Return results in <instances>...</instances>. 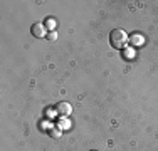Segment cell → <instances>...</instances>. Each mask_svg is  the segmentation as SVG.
<instances>
[{
	"instance_id": "1",
	"label": "cell",
	"mask_w": 158,
	"mask_h": 151,
	"mask_svg": "<svg viewBox=\"0 0 158 151\" xmlns=\"http://www.w3.org/2000/svg\"><path fill=\"white\" fill-rule=\"evenodd\" d=\"M130 42V37L123 29H113L110 32V44L114 49H125L126 44Z\"/></svg>"
},
{
	"instance_id": "2",
	"label": "cell",
	"mask_w": 158,
	"mask_h": 151,
	"mask_svg": "<svg viewBox=\"0 0 158 151\" xmlns=\"http://www.w3.org/2000/svg\"><path fill=\"white\" fill-rule=\"evenodd\" d=\"M31 32L34 37H37V39H42V37L47 35V29L44 24H40V22H37V24H34L31 27Z\"/></svg>"
},
{
	"instance_id": "3",
	"label": "cell",
	"mask_w": 158,
	"mask_h": 151,
	"mask_svg": "<svg viewBox=\"0 0 158 151\" xmlns=\"http://www.w3.org/2000/svg\"><path fill=\"white\" fill-rule=\"evenodd\" d=\"M71 111H73V106H71L69 103H64V101L56 106V112H57L59 116H62V118L69 116V114H71Z\"/></svg>"
},
{
	"instance_id": "4",
	"label": "cell",
	"mask_w": 158,
	"mask_h": 151,
	"mask_svg": "<svg viewBox=\"0 0 158 151\" xmlns=\"http://www.w3.org/2000/svg\"><path fill=\"white\" fill-rule=\"evenodd\" d=\"M130 42H131V45H141V44H145V37L141 34H131Z\"/></svg>"
},
{
	"instance_id": "5",
	"label": "cell",
	"mask_w": 158,
	"mask_h": 151,
	"mask_svg": "<svg viewBox=\"0 0 158 151\" xmlns=\"http://www.w3.org/2000/svg\"><path fill=\"white\" fill-rule=\"evenodd\" d=\"M57 128H59V129H69V128H71V123H69V121H67L66 118H61V119H59V123H57Z\"/></svg>"
},
{
	"instance_id": "6",
	"label": "cell",
	"mask_w": 158,
	"mask_h": 151,
	"mask_svg": "<svg viewBox=\"0 0 158 151\" xmlns=\"http://www.w3.org/2000/svg\"><path fill=\"white\" fill-rule=\"evenodd\" d=\"M123 57H125L126 60L133 59V57H135V52H133V49H131V47H125V49H123Z\"/></svg>"
},
{
	"instance_id": "7",
	"label": "cell",
	"mask_w": 158,
	"mask_h": 151,
	"mask_svg": "<svg viewBox=\"0 0 158 151\" xmlns=\"http://www.w3.org/2000/svg\"><path fill=\"white\" fill-rule=\"evenodd\" d=\"M51 134L54 136V138H59V136H61V129H59V128L57 129H51Z\"/></svg>"
},
{
	"instance_id": "8",
	"label": "cell",
	"mask_w": 158,
	"mask_h": 151,
	"mask_svg": "<svg viewBox=\"0 0 158 151\" xmlns=\"http://www.w3.org/2000/svg\"><path fill=\"white\" fill-rule=\"evenodd\" d=\"M47 37H49L51 40H56V39H57V34H56V32H51V34H47Z\"/></svg>"
},
{
	"instance_id": "9",
	"label": "cell",
	"mask_w": 158,
	"mask_h": 151,
	"mask_svg": "<svg viewBox=\"0 0 158 151\" xmlns=\"http://www.w3.org/2000/svg\"><path fill=\"white\" fill-rule=\"evenodd\" d=\"M47 27H49V29H54V22H52L51 18L47 20Z\"/></svg>"
},
{
	"instance_id": "10",
	"label": "cell",
	"mask_w": 158,
	"mask_h": 151,
	"mask_svg": "<svg viewBox=\"0 0 158 151\" xmlns=\"http://www.w3.org/2000/svg\"><path fill=\"white\" fill-rule=\"evenodd\" d=\"M91 151H94V149H91Z\"/></svg>"
}]
</instances>
